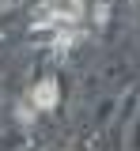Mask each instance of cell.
Masks as SVG:
<instances>
[{
    "instance_id": "cell-1",
    "label": "cell",
    "mask_w": 140,
    "mask_h": 151,
    "mask_svg": "<svg viewBox=\"0 0 140 151\" xmlns=\"http://www.w3.org/2000/svg\"><path fill=\"white\" fill-rule=\"evenodd\" d=\"M83 0H42L38 4V23H72L80 19Z\"/></svg>"
},
{
    "instance_id": "cell-2",
    "label": "cell",
    "mask_w": 140,
    "mask_h": 151,
    "mask_svg": "<svg viewBox=\"0 0 140 151\" xmlns=\"http://www.w3.org/2000/svg\"><path fill=\"white\" fill-rule=\"evenodd\" d=\"M57 98H61V87H57V79H42L38 87L30 91V102H34L38 110H53V106H57Z\"/></svg>"
},
{
    "instance_id": "cell-3",
    "label": "cell",
    "mask_w": 140,
    "mask_h": 151,
    "mask_svg": "<svg viewBox=\"0 0 140 151\" xmlns=\"http://www.w3.org/2000/svg\"><path fill=\"white\" fill-rule=\"evenodd\" d=\"M19 0H0V12H8V8H15Z\"/></svg>"
}]
</instances>
